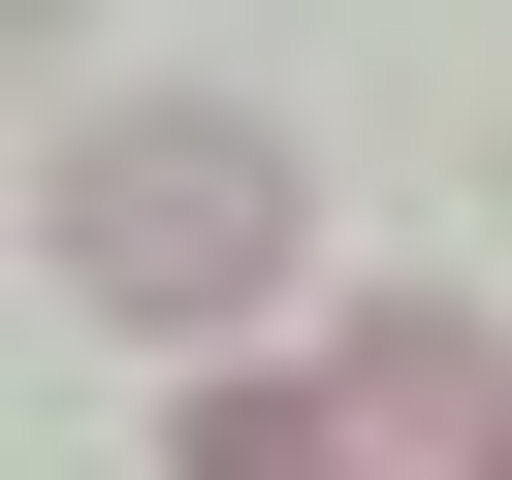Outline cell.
<instances>
[{"label":"cell","mask_w":512,"mask_h":480,"mask_svg":"<svg viewBox=\"0 0 512 480\" xmlns=\"http://www.w3.org/2000/svg\"><path fill=\"white\" fill-rule=\"evenodd\" d=\"M32 256H64L96 320H288L320 192H288V128H256V96H96V128H64V192H32Z\"/></svg>","instance_id":"6da1fadb"},{"label":"cell","mask_w":512,"mask_h":480,"mask_svg":"<svg viewBox=\"0 0 512 480\" xmlns=\"http://www.w3.org/2000/svg\"><path fill=\"white\" fill-rule=\"evenodd\" d=\"M160 480H384V448H352V384H320V352H192Z\"/></svg>","instance_id":"7a4b0ae2"}]
</instances>
